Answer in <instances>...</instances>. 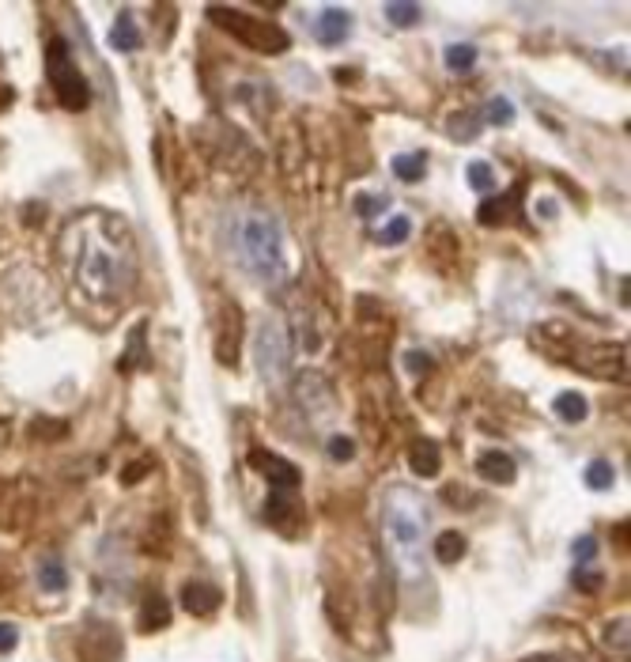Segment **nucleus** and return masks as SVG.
<instances>
[{"instance_id": "nucleus-1", "label": "nucleus", "mask_w": 631, "mask_h": 662, "mask_svg": "<svg viewBox=\"0 0 631 662\" xmlns=\"http://www.w3.org/2000/svg\"><path fill=\"white\" fill-rule=\"evenodd\" d=\"M61 269L80 299L118 307L140 280L133 228L118 212L84 209L61 231Z\"/></svg>"}, {"instance_id": "nucleus-2", "label": "nucleus", "mask_w": 631, "mask_h": 662, "mask_svg": "<svg viewBox=\"0 0 631 662\" xmlns=\"http://www.w3.org/2000/svg\"><path fill=\"white\" fill-rule=\"evenodd\" d=\"M224 243L234 261L254 277L261 288H280L288 277L283 265V231L280 219L261 204H239L224 219Z\"/></svg>"}, {"instance_id": "nucleus-3", "label": "nucleus", "mask_w": 631, "mask_h": 662, "mask_svg": "<svg viewBox=\"0 0 631 662\" xmlns=\"http://www.w3.org/2000/svg\"><path fill=\"white\" fill-rule=\"evenodd\" d=\"M382 538L405 579L423 575V538H428V503L413 488H389L382 500Z\"/></svg>"}, {"instance_id": "nucleus-4", "label": "nucleus", "mask_w": 631, "mask_h": 662, "mask_svg": "<svg viewBox=\"0 0 631 662\" xmlns=\"http://www.w3.org/2000/svg\"><path fill=\"white\" fill-rule=\"evenodd\" d=\"M533 349L556 356L563 364H571L594 378H612V383H624L627 378V349L624 344H605V341L590 344V341H582L575 329H567L560 322L533 329Z\"/></svg>"}, {"instance_id": "nucleus-5", "label": "nucleus", "mask_w": 631, "mask_h": 662, "mask_svg": "<svg viewBox=\"0 0 631 662\" xmlns=\"http://www.w3.org/2000/svg\"><path fill=\"white\" fill-rule=\"evenodd\" d=\"M209 20L219 27V30H227L231 38H239V42H246L250 50H258V54H269V57H276V54H283L291 46V38H288V30L283 27H276L273 20H258V15H246V12H239V8H209Z\"/></svg>"}, {"instance_id": "nucleus-6", "label": "nucleus", "mask_w": 631, "mask_h": 662, "mask_svg": "<svg viewBox=\"0 0 631 662\" xmlns=\"http://www.w3.org/2000/svg\"><path fill=\"white\" fill-rule=\"evenodd\" d=\"M254 360H258V371L269 386L283 383L291 371V334H288V322L283 319H261L258 334H254Z\"/></svg>"}, {"instance_id": "nucleus-7", "label": "nucleus", "mask_w": 631, "mask_h": 662, "mask_svg": "<svg viewBox=\"0 0 631 662\" xmlns=\"http://www.w3.org/2000/svg\"><path fill=\"white\" fill-rule=\"evenodd\" d=\"M45 76H50L57 99L65 103L69 110H84L91 103V87L84 80V72L76 69L72 50L65 46V38H50V46H45Z\"/></svg>"}, {"instance_id": "nucleus-8", "label": "nucleus", "mask_w": 631, "mask_h": 662, "mask_svg": "<svg viewBox=\"0 0 631 662\" xmlns=\"http://www.w3.org/2000/svg\"><path fill=\"white\" fill-rule=\"evenodd\" d=\"M242 329H246V319L242 310L227 303L224 310H219V326H216V360L224 368H234L239 364V352H242Z\"/></svg>"}, {"instance_id": "nucleus-9", "label": "nucleus", "mask_w": 631, "mask_h": 662, "mask_svg": "<svg viewBox=\"0 0 631 662\" xmlns=\"http://www.w3.org/2000/svg\"><path fill=\"white\" fill-rule=\"evenodd\" d=\"M250 466H254L258 473H265V481H273L276 488H283V492H295L299 488V466H291L288 459H280V454L273 451H254L250 454Z\"/></svg>"}, {"instance_id": "nucleus-10", "label": "nucleus", "mask_w": 631, "mask_h": 662, "mask_svg": "<svg viewBox=\"0 0 631 662\" xmlns=\"http://www.w3.org/2000/svg\"><path fill=\"white\" fill-rule=\"evenodd\" d=\"M314 35H318V42H322V46H340L344 38L352 35V20H348V8H337V4L322 8L318 23H314Z\"/></svg>"}, {"instance_id": "nucleus-11", "label": "nucleus", "mask_w": 631, "mask_h": 662, "mask_svg": "<svg viewBox=\"0 0 631 662\" xmlns=\"http://www.w3.org/2000/svg\"><path fill=\"white\" fill-rule=\"evenodd\" d=\"M408 466H413L416 477H435L438 469H443V451L431 439H416L413 447H408Z\"/></svg>"}, {"instance_id": "nucleus-12", "label": "nucleus", "mask_w": 631, "mask_h": 662, "mask_svg": "<svg viewBox=\"0 0 631 662\" xmlns=\"http://www.w3.org/2000/svg\"><path fill=\"white\" fill-rule=\"evenodd\" d=\"M182 606L189 613H197V617H209V613L219 606V591L212 587V583L193 579V583H185V587H182Z\"/></svg>"}, {"instance_id": "nucleus-13", "label": "nucleus", "mask_w": 631, "mask_h": 662, "mask_svg": "<svg viewBox=\"0 0 631 662\" xmlns=\"http://www.w3.org/2000/svg\"><path fill=\"white\" fill-rule=\"evenodd\" d=\"M514 209H518V189H511V194H503V197H488L480 204L477 219L484 228H503V224H511V219H514Z\"/></svg>"}, {"instance_id": "nucleus-14", "label": "nucleus", "mask_w": 631, "mask_h": 662, "mask_svg": "<svg viewBox=\"0 0 631 662\" xmlns=\"http://www.w3.org/2000/svg\"><path fill=\"white\" fill-rule=\"evenodd\" d=\"M477 473L492 484H511L514 481V459L507 451H488V454H480Z\"/></svg>"}, {"instance_id": "nucleus-15", "label": "nucleus", "mask_w": 631, "mask_h": 662, "mask_svg": "<svg viewBox=\"0 0 631 662\" xmlns=\"http://www.w3.org/2000/svg\"><path fill=\"white\" fill-rule=\"evenodd\" d=\"M552 409H556V417L567 420V424H582V420H586V413H590V405H586V398H582L578 390H563V393H556V401H552Z\"/></svg>"}, {"instance_id": "nucleus-16", "label": "nucleus", "mask_w": 631, "mask_h": 662, "mask_svg": "<svg viewBox=\"0 0 631 662\" xmlns=\"http://www.w3.org/2000/svg\"><path fill=\"white\" fill-rule=\"evenodd\" d=\"M170 625V606L163 594H148L144 606H140V628L144 633H155V628H167Z\"/></svg>"}, {"instance_id": "nucleus-17", "label": "nucleus", "mask_w": 631, "mask_h": 662, "mask_svg": "<svg viewBox=\"0 0 631 662\" xmlns=\"http://www.w3.org/2000/svg\"><path fill=\"white\" fill-rule=\"evenodd\" d=\"M465 553H469L465 534H457V530L438 534V542H435V560H438V564H457Z\"/></svg>"}, {"instance_id": "nucleus-18", "label": "nucleus", "mask_w": 631, "mask_h": 662, "mask_svg": "<svg viewBox=\"0 0 631 662\" xmlns=\"http://www.w3.org/2000/svg\"><path fill=\"white\" fill-rule=\"evenodd\" d=\"M423 167H428V152L393 155V175H397L401 182H420L423 178Z\"/></svg>"}, {"instance_id": "nucleus-19", "label": "nucleus", "mask_w": 631, "mask_h": 662, "mask_svg": "<svg viewBox=\"0 0 631 662\" xmlns=\"http://www.w3.org/2000/svg\"><path fill=\"white\" fill-rule=\"evenodd\" d=\"M265 511H269V515H265V518H269V523L280 530V534H288V538H291V530H288V518L295 515V518H303V511H299V503H291V500H283V496H273L269 503H265Z\"/></svg>"}, {"instance_id": "nucleus-20", "label": "nucleus", "mask_w": 631, "mask_h": 662, "mask_svg": "<svg viewBox=\"0 0 631 662\" xmlns=\"http://www.w3.org/2000/svg\"><path fill=\"white\" fill-rule=\"evenodd\" d=\"M110 46H114L118 54H133V50H140V30L133 27L129 15H121V20L114 23V30H110Z\"/></svg>"}, {"instance_id": "nucleus-21", "label": "nucleus", "mask_w": 631, "mask_h": 662, "mask_svg": "<svg viewBox=\"0 0 631 662\" xmlns=\"http://www.w3.org/2000/svg\"><path fill=\"white\" fill-rule=\"evenodd\" d=\"M465 178H469V186L477 189V194H492V189H496V170H492V163H484V160H472L465 167Z\"/></svg>"}, {"instance_id": "nucleus-22", "label": "nucleus", "mask_w": 631, "mask_h": 662, "mask_svg": "<svg viewBox=\"0 0 631 662\" xmlns=\"http://www.w3.org/2000/svg\"><path fill=\"white\" fill-rule=\"evenodd\" d=\"M65 583H69V575H65V567H61L57 560H45V564L38 567V587H42V591L57 594V591H65Z\"/></svg>"}, {"instance_id": "nucleus-23", "label": "nucleus", "mask_w": 631, "mask_h": 662, "mask_svg": "<svg viewBox=\"0 0 631 662\" xmlns=\"http://www.w3.org/2000/svg\"><path fill=\"white\" fill-rule=\"evenodd\" d=\"M472 65H477V46L462 42V46H450L447 50V69L450 72H469Z\"/></svg>"}, {"instance_id": "nucleus-24", "label": "nucleus", "mask_w": 631, "mask_h": 662, "mask_svg": "<svg viewBox=\"0 0 631 662\" xmlns=\"http://www.w3.org/2000/svg\"><path fill=\"white\" fill-rule=\"evenodd\" d=\"M612 477H617V473H612V466H609L605 459H597V462L586 466V484L594 488V492H609V488H612Z\"/></svg>"}, {"instance_id": "nucleus-25", "label": "nucleus", "mask_w": 631, "mask_h": 662, "mask_svg": "<svg viewBox=\"0 0 631 662\" xmlns=\"http://www.w3.org/2000/svg\"><path fill=\"white\" fill-rule=\"evenodd\" d=\"M408 235H413V219H408V216H393L389 224H386L382 231H378V239H382L386 246H397V243L408 239Z\"/></svg>"}, {"instance_id": "nucleus-26", "label": "nucleus", "mask_w": 631, "mask_h": 662, "mask_svg": "<svg viewBox=\"0 0 631 662\" xmlns=\"http://www.w3.org/2000/svg\"><path fill=\"white\" fill-rule=\"evenodd\" d=\"M420 15H423L420 4H386V20L397 23V27H416Z\"/></svg>"}, {"instance_id": "nucleus-27", "label": "nucleus", "mask_w": 631, "mask_h": 662, "mask_svg": "<svg viewBox=\"0 0 631 662\" xmlns=\"http://www.w3.org/2000/svg\"><path fill=\"white\" fill-rule=\"evenodd\" d=\"M136 364H144V326L133 329V349L121 356V371H133Z\"/></svg>"}, {"instance_id": "nucleus-28", "label": "nucleus", "mask_w": 631, "mask_h": 662, "mask_svg": "<svg viewBox=\"0 0 631 662\" xmlns=\"http://www.w3.org/2000/svg\"><path fill=\"white\" fill-rule=\"evenodd\" d=\"M329 459H333V462H352L356 459V443L348 435H333V439H329Z\"/></svg>"}, {"instance_id": "nucleus-29", "label": "nucleus", "mask_w": 631, "mask_h": 662, "mask_svg": "<svg viewBox=\"0 0 631 662\" xmlns=\"http://www.w3.org/2000/svg\"><path fill=\"white\" fill-rule=\"evenodd\" d=\"M511 118H514V106L507 99H492V103H488V121H492V125H507Z\"/></svg>"}, {"instance_id": "nucleus-30", "label": "nucleus", "mask_w": 631, "mask_h": 662, "mask_svg": "<svg viewBox=\"0 0 631 662\" xmlns=\"http://www.w3.org/2000/svg\"><path fill=\"white\" fill-rule=\"evenodd\" d=\"M612 640V648H617L620 655H627V617H620L617 625H612V633L605 628V643Z\"/></svg>"}, {"instance_id": "nucleus-31", "label": "nucleus", "mask_w": 631, "mask_h": 662, "mask_svg": "<svg viewBox=\"0 0 631 662\" xmlns=\"http://www.w3.org/2000/svg\"><path fill=\"white\" fill-rule=\"evenodd\" d=\"M575 587L578 591H597V587H602V572H594V567H578V572H575Z\"/></svg>"}, {"instance_id": "nucleus-32", "label": "nucleus", "mask_w": 631, "mask_h": 662, "mask_svg": "<svg viewBox=\"0 0 631 662\" xmlns=\"http://www.w3.org/2000/svg\"><path fill=\"white\" fill-rule=\"evenodd\" d=\"M15 643H20V633H15V625L4 621V625H0V655H8Z\"/></svg>"}, {"instance_id": "nucleus-33", "label": "nucleus", "mask_w": 631, "mask_h": 662, "mask_svg": "<svg viewBox=\"0 0 631 662\" xmlns=\"http://www.w3.org/2000/svg\"><path fill=\"white\" fill-rule=\"evenodd\" d=\"M594 553H597V542L594 538H578L575 542V560L586 564V560H594Z\"/></svg>"}, {"instance_id": "nucleus-34", "label": "nucleus", "mask_w": 631, "mask_h": 662, "mask_svg": "<svg viewBox=\"0 0 631 662\" xmlns=\"http://www.w3.org/2000/svg\"><path fill=\"white\" fill-rule=\"evenodd\" d=\"M378 204H382V197H356V212L359 216H374Z\"/></svg>"}, {"instance_id": "nucleus-35", "label": "nucleus", "mask_w": 631, "mask_h": 662, "mask_svg": "<svg viewBox=\"0 0 631 662\" xmlns=\"http://www.w3.org/2000/svg\"><path fill=\"white\" fill-rule=\"evenodd\" d=\"M529 662H556V658H529Z\"/></svg>"}]
</instances>
